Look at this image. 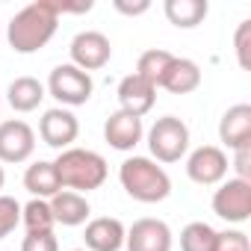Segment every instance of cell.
Here are the masks:
<instances>
[{"instance_id": "6da1fadb", "label": "cell", "mask_w": 251, "mask_h": 251, "mask_svg": "<svg viewBox=\"0 0 251 251\" xmlns=\"http://www.w3.org/2000/svg\"><path fill=\"white\" fill-rule=\"evenodd\" d=\"M56 27H59V3L56 0H36L9 21L6 39L15 53H36L53 39Z\"/></svg>"}, {"instance_id": "7a4b0ae2", "label": "cell", "mask_w": 251, "mask_h": 251, "mask_svg": "<svg viewBox=\"0 0 251 251\" xmlns=\"http://www.w3.org/2000/svg\"><path fill=\"white\" fill-rule=\"evenodd\" d=\"M56 177L62 189L71 192H92L98 186H103L106 180V160L89 148H65L59 151V157L53 160Z\"/></svg>"}, {"instance_id": "3957f363", "label": "cell", "mask_w": 251, "mask_h": 251, "mask_svg": "<svg viewBox=\"0 0 251 251\" xmlns=\"http://www.w3.org/2000/svg\"><path fill=\"white\" fill-rule=\"evenodd\" d=\"M118 177H121L124 192H127L133 201H142V204L166 201L169 192H172V180H169L166 169L157 166L148 157H130V160H124L121 169H118Z\"/></svg>"}, {"instance_id": "277c9868", "label": "cell", "mask_w": 251, "mask_h": 251, "mask_svg": "<svg viewBox=\"0 0 251 251\" xmlns=\"http://www.w3.org/2000/svg\"><path fill=\"white\" fill-rule=\"evenodd\" d=\"M148 148L160 163H177L189 148V127L177 115H163L148 130Z\"/></svg>"}, {"instance_id": "5b68a950", "label": "cell", "mask_w": 251, "mask_h": 251, "mask_svg": "<svg viewBox=\"0 0 251 251\" xmlns=\"http://www.w3.org/2000/svg\"><path fill=\"white\" fill-rule=\"evenodd\" d=\"M92 77L86 71H80L77 65H56L48 77V92L59 100V103H68V106H80L92 98Z\"/></svg>"}, {"instance_id": "8992f818", "label": "cell", "mask_w": 251, "mask_h": 251, "mask_svg": "<svg viewBox=\"0 0 251 251\" xmlns=\"http://www.w3.org/2000/svg\"><path fill=\"white\" fill-rule=\"evenodd\" d=\"M213 213L225 222H248L251 219V180H227L213 195Z\"/></svg>"}, {"instance_id": "52a82bcc", "label": "cell", "mask_w": 251, "mask_h": 251, "mask_svg": "<svg viewBox=\"0 0 251 251\" xmlns=\"http://www.w3.org/2000/svg\"><path fill=\"white\" fill-rule=\"evenodd\" d=\"M71 65H77L80 71H98L109 62L112 56V45L103 33L98 30H86V33H77L74 42H71Z\"/></svg>"}, {"instance_id": "ba28073f", "label": "cell", "mask_w": 251, "mask_h": 251, "mask_svg": "<svg viewBox=\"0 0 251 251\" xmlns=\"http://www.w3.org/2000/svg\"><path fill=\"white\" fill-rule=\"evenodd\" d=\"M36 151V133L27 121L12 118L0 124V163H24Z\"/></svg>"}, {"instance_id": "9c48e42d", "label": "cell", "mask_w": 251, "mask_h": 251, "mask_svg": "<svg viewBox=\"0 0 251 251\" xmlns=\"http://www.w3.org/2000/svg\"><path fill=\"white\" fill-rule=\"evenodd\" d=\"M186 175H189V180H195L201 186L222 183L225 175H227V157H225V151L216 148V145L195 148L189 154V160H186Z\"/></svg>"}, {"instance_id": "30bf717a", "label": "cell", "mask_w": 251, "mask_h": 251, "mask_svg": "<svg viewBox=\"0 0 251 251\" xmlns=\"http://www.w3.org/2000/svg\"><path fill=\"white\" fill-rule=\"evenodd\" d=\"M80 133V124H77V115L56 106V109H48L39 121V136L45 139V145L56 148V151H65Z\"/></svg>"}, {"instance_id": "8fae6325", "label": "cell", "mask_w": 251, "mask_h": 251, "mask_svg": "<svg viewBox=\"0 0 251 251\" xmlns=\"http://www.w3.org/2000/svg\"><path fill=\"white\" fill-rule=\"evenodd\" d=\"M127 251H172V230L160 219H139L124 233Z\"/></svg>"}, {"instance_id": "7c38bea8", "label": "cell", "mask_w": 251, "mask_h": 251, "mask_svg": "<svg viewBox=\"0 0 251 251\" xmlns=\"http://www.w3.org/2000/svg\"><path fill=\"white\" fill-rule=\"evenodd\" d=\"M157 100V89L142 80L139 74H127L121 83H118V103H121V112H130L136 118H142L145 112H151Z\"/></svg>"}, {"instance_id": "4fadbf2b", "label": "cell", "mask_w": 251, "mask_h": 251, "mask_svg": "<svg viewBox=\"0 0 251 251\" xmlns=\"http://www.w3.org/2000/svg\"><path fill=\"white\" fill-rule=\"evenodd\" d=\"M103 139L115 148V151H133L142 142V118L130 115V112H112L103 124Z\"/></svg>"}, {"instance_id": "5bb4252c", "label": "cell", "mask_w": 251, "mask_h": 251, "mask_svg": "<svg viewBox=\"0 0 251 251\" xmlns=\"http://www.w3.org/2000/svg\"><path fill=\"white\" fill-rule=\"evenodd\" d=\"M219 139L230 151H239V148L251 145V106L248 103H236V106H230L222 115V121H219Z\"/></svg>"}, {"instance_id": "9a60e30c", "label": "cell", "mask_w": 251, "mask_h": 251, "mask_svg": "<svg viewBox=\"0 0 251 251\" xmlns=\"http://www.w3.org/2000/svg\"><path fill=\"white\" fill-rule=\"evenodd\" d=\"M124 225L118 219H109V216H100V219H92L86 225V248L89 251H118L124 245Z\"/></svg>"}, {"instance_id": "2e32d148", "label": "cell", "mask_w": 251, "mask_h": 251, "mask_svg": "<svg viewBox=\"0 0 251 251\" xmlns=\"http://www.w3.org/2000/svg\"><path fill=\"white\" fill-rule=\"evenodd\" d=\"M201 86V68L192 62V59H180L175 56L172 65L166 68V74L160 77V86L157 89H166L172 95H189Z\"/></svg>"}, {"instance_id": "e0dca14e", "label": "cell", "mask_w": 251, "mask_h": 251, "mask_svg": "<svg viewBox=\"0 0 251 251\" xmlns=\"http://www.w3.org/2000/svg\"><path fill=\"white\" fill-rule=\"evenodd\" d=\"M50 213H53V222L56 225H65V227H77L89 219V201L80 195V192H71V189H62L56 192L50 201Z\"/></svg>"}, {"instance_id": "ac0fdd59", "label": "cell", "mask_w": 251, "mask_h": 251, "mask_svg": "<svg viewBox=\"0 0 251 251\" xmlns=\"http://www.w3.org/2000/svg\"><path fill=\"white\" fill-rule=\"evenodd\" d=\"M24 186H27V192H30V195L45 198V201H48V198H53L56 192H62L53 163H45V160H39V163H33V166L27 169V175H24Z\"/></svg>"}, {"instance_id": "d6986e66", "label": "cell", "mask_w": 251, "mask_h": 251, "mask_svg": "<svg viewBox=\"0 0 251 251\" xmlns=\"http://www.w3.org/2000/svg\"><path fill=\"white\" fill-rule=\"evenodd\" d=\"M163 9H166V18H169L175 27H180V30L198 27V24L207 18V12H210L207 0H166Z\"/></svg>"}, {"instance_id": "ffe728a7", "label": "cell", "mask_w": 251, "mask_h": 251, "mask_svg": "<svg viewBox=\"0 0 251 251\" xmlns=\"http://www.w3.org/2000/svg\"><path fill=\"white\" fill-rule=\"evenodd\" d=\"M6 98H9V106L15 112H33L42 103V98H45V86L36 77H15L9 83Z\"/></svg>"}, {"instance_id": "44dd1931", "label": "cell", "mask_w": 251, "mask_h": 251, "mask_svg": "<svg viewBox=\"0 0 251 251\" xmlns=\"http://www.w3.org/2000/svg\"><path fill=\"white\" fill-rule=\"evenodd\" d=\"M172 53L169 50H160V48H154V50H145L142 56H139V62H136V71L133 74H139L142 80H148L154 89L160 86V77L166 74V68L172 65Z\"/></svg>"}, {"instance_id": "7402d4cb", "label": "cell", "mask_w": 251, "mask_h": 251, "mask_svg": "<svg viewBox=\"0 0 251 251\" xmlns=\"http://www.w3.org/2000/svg\"><path fill=\"white\" fill-rule=\"evenodd\" d=\"M216 230L207 222H189L180 230V251H213Z\"/></svg>"}, {"instance_id": "603a6c76", "label": "cell", "mask_w": 251, "mask_h": 251, "mask_svg": "<svg viewBox=\"0 0 251 251\" xmlns=\"http://www.w3.org/2000/svg\"><path fill=\"white\" fill-rule=\"evenodd\" d=\"M21 222L27 225V233H39V230H53V213L50 204L45 198H33L27 207H21Z\"/></svg>"}, {"instance_id": "cb8c5ba5", "label": "cell", "mask_w": 251, "mask_h": 251, "mask_svg": "<svg viewBox=\"0 0 251 251\" xmlns=\"http://www.w3.org/2000/svg\"><path fill=\"white\" fill-rule=\"evenodd\" d=\"M21 222V204L9 195H0V239L9 236Z\"/></svg>"}, {"instance_id": "d4e9b609", "label": "cell", "mask_w": 251, "mask_h": 251, "mask_svg": "<svg viewBox=\"0 0 251 251\" xmlns=\"http://www.w3.org/2000/svg\"><path fill=\"white\" fill-rule=\"evenodd\" d=\"M213 251H251V242L242 230H216V242Z\"/></svg>"}, {"instance_id": "484cf974", "label": "cell", "mask_w": 251, "mask_h": 251, "mask_svg": "<svg viewBox=\"0 0 251 251\" xmlns=\"http://www.w3.org/2000/svg\"><path fill=\"white\" fill-rule=\"evenodd\" d=\"M21 251H59V242H56L53 230H39V233H27L24 236Z\"/></svg>"}, {"instance_id": "4316f807", "label": "cell", "mask_w": 251, "mask_h": 251, "mask_svg": "<svg viewBox=\"0 0 251 251\" xmlns=\"http://www.w3.org/2000/svg\"><path fill=\"white\" fill-rule=\"evenodd\" d=\"M248 36H251V21H242L236 30V56L242 68H248Z\"/></svg>"}, {"instance_id": "83f0119b", "label": "cell", "mask_w": 251, "mask_h": 251, "mask_svg": "<svg viewBox=\"0 0 251 251\" xmlns=\"http://www.w3.org/2000/svg\"><path fill=\"white\" fill-rule=\"evenodd\" d=\"M233 169H236L239 180H251V145L233 151Z\"/></svg>"}, {"instance_id": "f1b7e54d", "label": "cell", "mask_w": 251, "mask_h": 251, "mask_svg": "<svg viewBox=\"0 0 251 251\" xmlns=\"http://www.w3.org/2000/svg\"><path fill=\"white\" fill-rule=\"evenodd\" d=\"M115 9H118L121 15H142V12H148V9H151V3H148V0H139V3H127V0H115Z\"/></svg>"}, {"instance_id": "f546056e", "label": "cell", "mask_w": 251, "mask_h": 251, "mask_svg": "<svg viewBox=\"0 0 251 251\" xmlns=\"http://www.w3.org/2000/svg\"><path fill=\"white\" fill-rule=\"evenodd\" d=\"M3 183H6V175H3V166H0V189H3Z\"/></svg>"}, {"instance_id": "4dcf8cb0", "label": "cell", "mask_w": 251, "mask_h": 251, "mask_svg": "<svg viewBox=\"0 0 251 251\" xmlns=\"http://www.w3.org/2000/svg\"><path fill=\"white\" fill-rule=\"evenodd\" d=\"M71 251H86V248H71Z\"/></svg>"}]
</instances>
